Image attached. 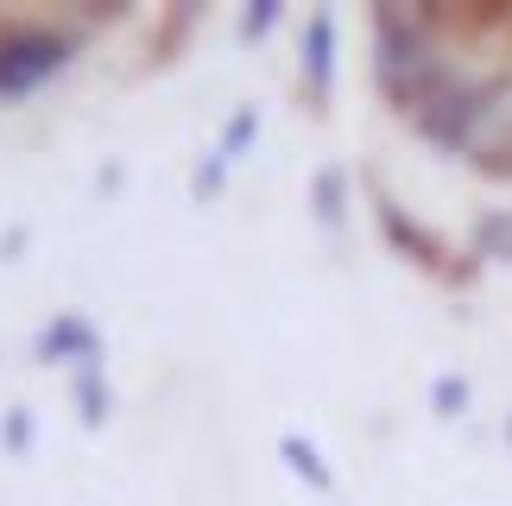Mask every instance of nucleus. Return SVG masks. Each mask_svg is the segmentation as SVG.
<instances>
[{
	"instance_id": "obj_12",
	"label": "nucleus",
	"mask_w": 512,
	"mask_h": 506,
	"mask_svg": "<svg viewBox=\"0 0 512 506\" xmlns=\"http://www.w3.org/2000/svg\"><path fill=\"white\" fill-rule=\"evenodd\" d=\"M272 26H279V7H272V0H253V13L241 19V38H266Z\"/></svg>"
},
{
	"instance_id": "obj_10",
	"label": "nucleus",
	"mask_w": 512,
	"mask_h": 506,
	"mask_svg": "<svg viewBox=\"0 0 512 506\" xmlns=\"http://www.w3.org/2000/svg\"><path fill=\"white\" fill-rule=\"evenodd\" d=\"M253 133H260V114H253V108H241V114H234V121H228L222 146H215V159H222V165H234V159H241V152L253 146Z\"/></svg>"
},
{
	"instance_id": "obj_5",
	"label": "nucleus",
	"mask_w": 512,
	"mask_h": 506,
	"mask_svg": "<svg viewBox=\"0 0 512 506\" xmlns=\"http://www.w3.org/2000/svg\"><path fill=\"white\" fill-rule=\"evenodd\" d=\"M373 209H380V228H386V241L399 247L411 266H424V272H449V253H443V241L430 235V228H418V222H411V216H405V209L392 203V197H380Z\"/></svg>"
},
{
	"instance_id": "obj_14",
	"label": "nucleus",
	"mask_w": 512,
	"mask_h": 506,
	"mask_svg": "<svg viewBox=\"0 0 512 506\" xmlns=\"http://www.w3.org/2000/svg\"><path fill=\"white\" fill-rule=\"evenodd\" d=\"M7 443H13V450H26V443H32V418H26V412L7 418Z\"/></svg>"
},
{
	"instance_id": "obj_4",
	"label": "nucleus",
	"mask_w": 512,
	"mask_h": 506,
	"mask_svg": "<svg viewBox=\"0 0 512 506\" xmlns=\"http://www.w3.org/2000/svg\"><path fill=\"white\" fill-rule=\"evenodd\" d=\"M38 361H64L70 374L76 367H102V336H95V323L89 317H57L45 336H38Z\"/></svg>"
},
{
	"instance_id": "obj_7",
	"label": "nucleus",
	"mask_w": 512,
	"mask_h": 506,
	"mask_svg": "<svg viewBox=\"0 0 512 506\" xmlns=\"http://www.w3.org/2000/svg\"><path fill=\"white\" fill-rule=\"evenodd\" d=\"M310 203H317V222L323 228H342V216H348V171L342 165H323L317 184H310Z\"/></svg>"
},
{
	"instance_id": "obj_3",
	"label": "nucleus",
	"mask_w": 512,
	"mask_h": 506,
	"mask_svg": "<svg viewBox=\"0 0 512 506\" xmlns=\"http://www.w3.org/2000/svg\"><path fill=\"white\" fill-rule=\"evenodd\" d=\"M336 89V13H310L304 19V95L310 108H329Z\"/></svg>"
},
{
	"instance_id": "obj_15",
	"label": "nucleus",
	"mask_w": 512,
	"mask_h": 506,
	"mask_svg": "<svg viewBox=\"0 0 512 506\" xmlns=\"http://www.w3.org/2000/svg\"><path fill=\"white\" fill-rule=\"evenodd\" d=\"M506 437H512V431H506Z\"/></svg>"
},
{
	"instance_id": "obj_6",
	"label": "nucleus",
	"mask_w": 512,
	"mask_h": 506,
	"mask_svg": "<svg viewBox=\"0 0 512 506\" xmlns=\"http://www.w3.org/2000/svg\"><path fill=\"white\" fill-rule=\"evenodd\" d=\"M279 456H285V469L298 475L304 488H317V494H329V488H336V475H329V462L317 456V443H310V437H298V431H291V437H279Z\"/></svg>"
},
{
	"instance_id": "obj_8",
	"label": "nucleus",
	"mask_w": 512,
	"mask_h": 506,
	"mask_svg": "<svg viewBox=\"0 0 512 506\" xmlns=\"http://www.w3.org/2000/svg\"><path fill=\"white\" fill-rule=\"evenodd\" d=\"M70 393H76L83 424H108V380H102V367H76V374H70Z\"/></svg>"
},
{
	"instance_id": "obj_1",
	"label": "nucleus",
	"mask_w": 512,
	"mask_h": 506,
	"mask_svg": "<svg viewBox=\"0 0 512 506\" xmlns=\"http://www.w3.org/2000/svg\"><path fill=\"white\" fill-rule=\"evenodd\" d=\"M437 152H456L462 165L512 178V64H494L462 95V108H456V121H449Z\"/></svg>"
},
{
	"instance_id": "obj_13",
	"label": "nucleus",
	"mask_w": 512,
	"mask_h": 506,
	"mask_svg": "<svg viewBox=\"0 0 512 506\" xmlns=\"http://www.w3.org/2000/svg\"><path fill=\"white\" fill-rule=\"evenodd\" d=\"M222 178H228V165L209 152V159H203V171H196V197H215V184H222Z\"/></svg>"
},
{
	"instance_id": "obj_9",
	"label": "nucleus",
	"mask_w": 512,
	"mask_h": 506,
	"mask_svg": "<svg viewBox=\"0 0 512 506\" xmlns=\"http://www.w3.org/2000/svg\"><path fill=\"white\" fill-rule=\"evenodd\" d=\"M475 253L481 260H512V209H494V216L475 222Z\"/></svg>"
},
{
	"instance_id": "obj_11",
	"label": "nucleus",
	"mask_w": 512,
	"mask_h": 506,
	"mask_svg": "<svg viewBox=\"0 0 512 506\" xmlns=\"http://www.w3.org/2000/svg\"><path fill=\"white\" fill-rule=\"evenodd\" d=\"M430 405H437L443 418H462V405H468V380H462V374L437 380V386H430Z\"/></svg>"
},
{
	"instance_id": "obj_2",
	"label": "nucleus",
	"mask_w": 512,
	"mask_h": 506,
	"mask_svg": "<svg viewBox=\"0 0 512 506\" xmlns=\"http://www.w3.org/2000/svg\"><path fill=\"white\" fill-rule=\"evenodd\" d=\"M70 26H51V19H7L0 26V102H19V95L45 89L57 70L76 57Z\"/></svg>"
}]
</instances>
